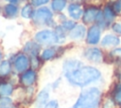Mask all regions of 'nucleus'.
Segmentation results:
<instances>
[{
	"label": "nucleus",
	"mask_w": 121,
	"mask_h": 108,
	"mask_svg": "<svg viewBox=\"0 0 121 108\" xmlns=\"http://www.w3.org/2000/svg\"><path fill=\"white\" fill-rule=\"evenodd\" d=\"M68 81L77 86H85L91 82L98 81L101 77V72L90 65H82L73 71L64 73Z\"/></svg>",
	"instance_id": "f257e3e1"
},
{
	"label": "nucleus",
	"mask_w": 121,
	"mask_h": 108,
	"mask_svg": "<svg viewBox=\"0 0 121 108\" xmlns=\"http://www.w3.org/2000/svg\"><path fill=\"white\" fill-rule=\"evenodd\" d=\"M101 99V91L97 87H88L84 89L78 99V103L87 108H96Z\"/></svg>",
	"instance_id": "f03ea898"
},
{
	"label": "nucleus",
	"mask_w": 121,
	"mask_h": 108,
	"mask_svg": "<svg viewBox=\"0 0 121 108\" xmlns=\"http://www.w3.org/2000/svg\"><path fill=\"white\" fill-rule=\"evenodd\" d=\"M35 40L38 43L44 44V45H52L55 43H59V39L56 31H52L49 29L37 32L35 35Z\"/></svg>",
	"instance_id": "7ed1b4c3"
},
{
	"label": "nucleus",
	"mask_w": 121,
	"mask_h": 108,
	"mask_svg": "<svg viewBox=\"0 0 121 108\" xmlns=\"http://www.w3.org/2000/svg\"><path fill=\"white\" fill-rule=\"evenodd\" d=\"M32 17L36 24L39 25L49 24L52 20V12L47 8H41L33 13Z\"/></svg>",
	"instance_id": "20e7f679"
},
{
	"label": "nucleus",
	"mask_w": 121,
	"mask_h": 108,
	"mask_svg": "<svg viewBox=\"0 0 121 108\" xmlns=\"http://www.w3.org/2000/svg\"><path fill=\"white\" fill-rule=\"evenodd\" d=\"M84 57L92 63H100L103 61V53L97 47H89L84 51Z\"/></svg>",
	"instance_id": "39448f33"
},
{
	"label": "nucleus",
	"mask_w": 121,
	"mask_h": 108,
	"mask_svg": "<svg viewBox=\"0 0 121 108\" xmlns=\"http://www.w3.org/2000/svg\"><path fill=\"white\" fill-rule=\"evenodd\" d=\"M101 36V27L97 25H93L87 31L86 42L89 45H96L100 41Z\"/></svg>",
	"instance_id": "423d86ee"
},
{
	"label": "nucleus",
	"mask_w": 121,
	"mask_h": 108,
	"mask_svg": "<svg viewBox=\"0 0 121 108\" xmlns=\"http://www.w3.org/2000/svg\"><path fill=\"white\" fill-rule=\"evenodd\" d=\"M100 10L96 7H89L87 8L82 15V20L84 24H91L96 21V18L99 14Z\"/></svg>",
	"instance_id": "0eeeda50"
},
{
	"label": "nucleus",
	"mask_w": 121,
	"mask_h": 108,
	"mask_svg": "<svg viewBox=\"0 0 121 108\" xmlns=\"http://www.w3.org/2000/svg\"><path fill=\"white\" fill-rule=\"evenodd\" d=\"M101 46L105 47V48H115L119 44H120V39L118 36L114 35V34H106L101 42Z\"/></svg>",
	"instance_id": "6e6552de"
},
{
	"label": "nucleus",
	"mask_w": 121,
	"mask_h": 108,
	"mask_svg": "<svg viewBox=\"0 0 121 108\" xmlns=\"http://www.w3.org/2000/svg\"><path fill=\"white\" fill-rule=\"evenodd\" d=\"M28 66H29V60L26 55L20 54L16 57V59L14 61V67L18 72L26 71Z\"/></svg>",
	"instance_id": "1a4fd4ad"
},
{
	"label": "nucleus",
	"mask_w": 121,
	"mask_h": 108,
	"mask_svg": "<svg viewBox=\"0 0 121 108\" xmlns=\"http://www.w3.org/2000/svg\"><path fill=\"white\" fill-rule=\"evenodd\" d=\"M36 79H37L36 72L34 70H32V69H29V70L25 71L22 74L20 81L24 86H30L35 82Z\"/></svg>",
	"instance_id": "9d476101"
},
{
	"label": "nucleus",
	"mask_w": 121,
	"mask_h": 108,
	"mask_svg": "<svg viewBox=\"0 0 121 108\" xmlns=\"http://www.w3.org/2000/svg\"><path fill=\"white\" fill-rule=\"evenodd\" d=\"M86 34V27L83 25H76V27L70 30V38L73 40H80Z\"/></svg>",
	"instance_id": "9b49d317"
},
{
	"label": "nucleus",
	"mask_w": 121,
	"mask_h": 108,
	"mask_svg": "<svg viewBox=\"0 0 121 108\" xmlns=\"http://www.w3.org/2000/svg\"><path fill=\"white\" fill-rule=\"evenodd\" d=\"M68 12H69V15L73 19L78 20L79 18L82 17L84 11H83L80 5H78V4H70L69 7H68Z\"/></svg>",
	"instance_id": "f8f14e48"
},
{
	"label": "nucleus",
	"mask_w": 121,
	"mask_h": 108,
	"mask_svg": "<svg viewBox=\"0 0 121 108\" xmlns=\"http://www.w3.org/2000/svg\"><path fill=\"white\" fill-rule=\"evenodd\" d=\"M102 13H103V17H104V20H105L107 26H109L110 24L112 23V21L114 20L115 15H116V13H115L112 6H110V5H107L104 8Z\"/></svg>",
	"instance_id": "ddd939ff"
},
{
	"label": "nucleus",
	"mask_w": 121,
	"mask_h": 108,
	"mask_svg": "<svg viewBox=\"0 0 121 108\" xmlns=\"http://www.w3.org/2000/svg\"><path fill=\"white\" fill-rule=\"evenodd\" d=\"M48 97H49L48 91L45 89L42 90L36 99V108H44V106L46 105V102L48 100Z\"/></svg>",
	"instance_id": "4468645a"
},
{
	"label": "nucleus",
	"mask_w": 121,
	"mask_h": 108,
	"mask_svg": "<svg viewBox=\"0 0 121 108\" xmlns=\"http://www.w3.org/2000/svg\"><path fill=\"white\" fill-rule=\"evenodd\" d=\"M12 91H13V86L10 83L5 82V81L0 82V96L1 97H8L11 95Z\"/></svg>",
	"instance_id": "2eb2a0df"
},
{
	"label": "nucleus",
	"mask_w": 121,
	"mask_h": 108,
	"mask_svg": "<svg viewBox=\"0 0 121 108\" xmlns=\"http://www.w3.org/2000/svg\"><path fill=\"white\" fill-rule=\"evenodd\" d=\"M25 51L28 53L31 57L37 56L39 53V45L34 42H28L25 45Z\"/></svg>",
	"instance_id": "dca6fc26"
},
{
	"label": "nucleus",
	"mask_w": 121,
	"mask_h": 108,
	"mask_svg": "<svg viewBox=\"0 0 121 108\" xmlns=\"http://www.w3.org/2000/svg\"><path fill=\"white\" fill-rule=\"evenodd\" d=\"M112 99L115 104L121 106V82L114 85L112 89Z\"/></svg>",
	"instance_id": "f3484780"
},
{
	"label": "nucleus",
	"mask_w": 121,
	"mask_h": 108,
	"mask_svg": "<svg viewBox=\"0 0 121 108\" xmlns=\"http://www.w3.org/2000/svg\"><path fill=\"white\" fill-rule=\"evenodd\" d=\"M4 11H5V14L9 17H13L17 14V11H18V9L15 5L13 4H8L5 6V9H4Z\"/></svg>",
	"instance_id": "a211bd4d"
},
{
	"label": "nucleus",
	"mask_w": 121,
	"mask_h": 108,
	"mask_svg": "<svg viewBox=\"0 0 121 108\" xmlns=\"http://www.w3.org/2000/svg\"><path fill=\"white\" fill-rule=\"evenodd\" d=\"M10 72V64L8 61H3L0 63V77H5Z\"/></svg>",
	"instance_id": "6ab92c4d"
},
{
	"label": "nucleus",
	"mask_w": 121,
	"mask_h": 108,
	"mask_svg": "<svg viewBox=\"0 0 121 108\" xmlns=\"http://www.w3.org/2000/svg\"><path fill=\"white\" fill-rule=\"evenodd\" d=\"M66 6V0H53L51 7L55 11H61Z\"/></svg>",
	"instance_id": "aec40b11"
},
{
	"label": "nucleus",
	"mask_w": 121,
	"mask_h": 108,
	"mask_svg": "<svg viewBox=\"0 0 121 108\" xmlns=\"http://www.w3.org/2000/svg\"><path fill=\"white\" fill-rule=\"evenodd\" d=\"M55 55H56V49L54 47L46 48L42 53V59L43 60H49V59L53 58Z\"/></svg>",
	"instance_id": "412c9836"
},
{
	"label": "nucleus",
	"mask_w": 121,
	"mask_h": 108,
	"mask_svg": "<svg viewBox=\"0 0 121 108\" xmlns=\"http://www.w3.org/2000/svg\"><path fill=\"white\" fill-rule=\"evenodd\" d=\"M33 10H32V7L30 6V5H26L23 9H22V10H21V14H22V16L24 17V18H26V19H28V18H30L31 16H33Z\"/></svg>",
	"instance_id": "4be33fe9"
},
{
	"label": "nucleus",
	"mask_w": 121,
	"mask_h": 108,
	"mask_svg": "<svg viewBox=\"0 0 121 108\" xmlns=\"http://www.w3.org/2000/svg\"><path fill=\"white\" fill-rule=\"evenodd\" d=\"M110 56L114 61H121V47H115L110 52Z\"/></svg>",
	"instance_id": "5701e85b"
},
{
	"label": "nucleus",
	"mask_w": 121,
	"mask_h": 108,
	"mask_svg": "<svg viewBox=\"0 0 121 108\" xmlns=\"http://www.w3.org/2000/svg\"><path fill=\"white\" fill-rule=\"evenodd\" d=\"M75 27H76V23L74 21H70V20L64 21L62 23V26H61V27L65 30H72Z\"/></svg>",
	"instance_id": "b1692460"
},
{
	"label": "nucleus",
	"mask_w": 121,
	"mask_h": 108,
	"mask_svg": "<svg viewBox=\"0 0 121 108\" xmlns=\"http://www.w3.org/2000/svg\"><path fill=\"white\" fill-rule=\"evenodd\" d=\"M11 105V99H9L8 97H2L0 99V108L10 106Z\"/></svg>",
	"instance_id": "393cba45"
},
{
	"label": "nucleus",
	"mask_w": 121,
	"mask_h": 108,
	"mask_svg": "<svg viewBox=\"0 0 121 108\" xmlns=\"http://www.w3.org/2000/svg\"><path fill=\"white\" fill-rule=\"evenodd\" d=\"M112 8L116 14H121V0H117L113 3Z\"/></svg>",
	"instance_id": "a878e982"
},
{
	"label": "nucleus",
	"mask_w": 121,
	"mask_h": 108,
	"mask_svg": "<svg viewBox=\"0 0 121 108\" xmlns=\"http://www.w3.org/2000/svg\"><path fill=\"white\" fill-rule=\"evenodd\" d=\"M112 29L113 32H115L116 34H121V23H120V22L114 23V24L112 26Z\"/></svg>",
	"instance_id": "bb28decb"
},
{
	"label": "nucleus",
	"mask_w": 121,
	"mask_h": 108,
	"mask_svg": "<svg viewBox=\"0 0 121 108\" xmlns=\"http://www.w3.org/2000/svg\"><path fill=\"white\" fill-rule=\"evenodd\" d=\"M44 108H58V102L57 100H51L46 103Z\"/></svg>",
	"instance_id": "cd10ccee"
},
{
	"label": "nucleus",
	"mask_w": 121,
	"mask_h": 108,
	"mask_svg": "<svg viewBox=\"0 0 121 108\" xmlns=\"http://www.w3.org/2000/svg\"><path fill=\"white\" fill-rule=\"evenodd\" d=\"M30 64H31L34 68H36V67L39 65V61H38L37 56H33V57H31V59H30Z\"/></svg>",
	"instance_id": "c85d7f7f"
},
{
	"label": "nucleus",
	"mask_w": 121,
	"mask_h": 108,
	"mask_svg": "<svg viewBox=\"0 0 121 108\" xmlns=\"http://www.w3.org/2000/svg\"><path fill=\"white\" fill-rule=\"evenodd\" d=\"M49 0H32V5L34 6H41L43 4H46Z\"/></svg>",
	"instance_id": "c756f323"
},
{
	"label": "nucleus",
	"mask_w": 121,
	"mask_h": 108,
	"mask_svg": "<svg viewBox=\"0 0 121 108\" xmlns=\"http://www.w3.org/2000/svg\"><path fill=\"white\" fill-rule=\"evenodd\" d=\"M117 76H118L119 80L121 81V64L118 66V69H117Z\"/></svg>",
	"instance_id": "7c9ffc66"
},
{
	"label": "nucleus",
	"mask_w": 121,
	"mask_h": 108,
	"mask_svg": "<svg viewBox=\"0 0 121 108\" xmlns=\"http://www.w3.org/2000/svg\"><path fill=\"white\" fill-rule=\"evenodd\" d=\"M74 108H87V107H85V106H83V105H81V104H79V103L76 102V104H75Z\"/></svg>",
	"instance_id": "2f4dec72"
},
{
	"label": "nucleus",
	"mask_w": 121,
	"mask_h": 108,
	"mask_svg": "<svg viewBox=\"0 0 121 108\" xmlns=\"http://www.w3.org/2000/svg\"><path fill=\"white\" fill-rule=\"evenodd\" d=\"M8 1H9V2H11V3H16L18 0H8Z\"/></svg>",
	"instance_id": "473e14b6"
},
{
	"label": "nucleus",
	"mask_w": 121,
	"mask_h": 108,
	"mask_svg": "<svg viewBox=\"0 0 121 108\" xmlns=\"http://www.w3.org/2000/svg\"><path fill=\"white\" fill-rule=\"evenodd\" d=\"M3 108H12V107H11V105H10V106H7V107H3Z\"/></svg>",
	"instance_id": "72a5a7b5"
},
{
	"label": "nucleus",
	"mask_w": 121,
	"mask_h": 108,
	"mask_svg": "<svg viewBox=\"0 0 121 108\" xmlns=\"http://www.w3.org/2000/svg\"><path fill=\"white\" fill-rule=\"evenodd\" d=\"M1 58H2V53H1V50H0V61H1Z\"/></svg>",
	"instance_id": "f704fd0d"
}]
</instances>
